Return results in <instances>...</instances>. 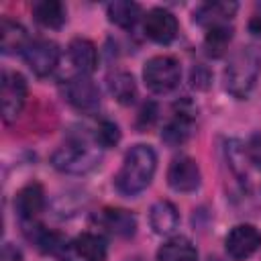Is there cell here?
Instances as JSON below:
<instances>
[{"label": "cell", "mask_w": 261, "mask_h": 261, "mask_svg": "<svg viewBox=\"0 0 261 261\" xmlns=\"http://www.w3.org/2000/svg\"><path fill=\"white\" fill-rule=\"evenodd\" d=\"M157 169V155L149 145H135L124 155V161L114 177V186L124 196H135L143 192Z\"/></svg>", "instance_id": "1"}, {"label": "cell", "mask_w": 261, "mask_h": 261, "mask_svg": "<svg viewBox=\"0 0 261 261\" xmlns=\"http://www.w3.org/2000/svg\"><path fill=\"white\" fill-rule=\"evenodd\" d=\"M261 73V53L257 47L247 45L237 49L224 69V88L234 98H247L255 88Z\"/></svg>", "instance_id": "2"}, {"label": "cell", "mask_w": 261, "mask_h": 261, "mask_svg": "<svg viewBox=\"0 0 261 261\" xmlns=\"http://www.w3.org/2000/svg\"><path fill=\"white\" fill-rule=\"evenodd\" d=\"M98 145L94 141L88 139H73L69 143H65L63 147H59L51 161L59 171L65 173H88L90 169H94L100 163V153L96 149Z\"/></svg>", "instance_id": "3"}, {"label": "cell", "mask_w": 261, "mask_h": 261, "mask_svg": "<svg viewBox=\"0 0 261 261\" xmlns=\"http://www.w3.org/2000/svg\"><path fill=\"white\" fill-rule=\"evenodd\" d=\"M179 77H181V67L177 59L169 55H155L143 67V80L147 88L155 94L171 92L179 84Z\"/></svg>", "instance_id": "4"}, {"label": "cell", "mask_w": 261, "mask_h": 261, "mask_svg": "<svg viewBox=\"0 0 261 261\" xmlns=\"http://www.w3.org/2000/svg\"><path fill=\"white\" fill-rule=\"evenodd\" d=\"M27 102V82L18 71H2L0 77V104H2V118L6 122L14 120Z\"/></svg>", "instance_id": "5"}, {"label": "cell", "mask_w": 261, "mask_h": 261, "mask_svg": "<svg viewBox=\"0 0 261 261\" xmlns=\"http://www.w3.org/2000/svg\"><path fill=\"white\" fill-rule=\"evenodd\" d=\"M63 98L80 112H94L100 106V90L90 75H73L63 86Z\"/></svg>", "instance_id": "6"}, {"label": "cell", "mask_w": 261, "mask_h": 261, "mask_svg": "<svg viewBox=\"0 0 261 261\" xmlns=\"http://www.w3.org/2000/svg\"><path fill=\"white\" fill-rule=\"evenodd\" d=\"M106 241L100 234L84 232L67 241L61 251V261H104Z\"/></svg>", "instance_id": "7"}, {"label": "cell", "mask_w": 261, "mask_h": 261, "mask_svg": "<svg viewBox=\"0 0 261 261\" xmlns=\"http://www.w3.org/2000/svg\"><path fill=\"white\" fill-rule=\"evenodd\" d=\"M226 253L234 261H243L259 251L261 247V230L253 224H237L224 239Z\"/></svg>", "instance_id": "8"}, {"label": "cell", "mask_w": 261, "mask_h": 261, "mask_svg": "<svg viewBox=\"0 0 261 261\" xmlns=\"http://www.w3.org/2000/svg\"><path fill=\"white\" fill-rule=\"evenodd\" d=\"M27 65L37 75H49L59 63V47L49 39H35L22 53Z\"/></svg>", "instance_id": "9"}, {"label": "cell", "mask_w": 261, "mask_h": 261, "mask_svg": "<svg viewBox=\"0 0 261 261\" xmlns=\"http://www.w3.org/2000/svg\"><path fill=\"white\" fill-rule=\"evenodd\" d=\"M167 184L171 190L188 194L194 192L200 186V167L198 163L188 157V155H179L171 161L169 169H167Z\"/></svg>", "instance_id": "10"}, {"label": "cell", "mask_w": 261, "mask_h": 261, "mask_svg": "<svg viewBox=\"0 0 261 261\" xmlns=\"http://www.w3.org/2000/svg\"><path fill=\"white\" fill-rule=\"evenodd\" d=\"M177 18L165 10V8H153L147 12L145 16V22H143V31L145 35L155 41V43H161V45H167L175 39L177 35Z\"/></svg>", "instance_id": "11"}, {"label": "cell", "mask_w": 261, "mask_h": 261, "mask_svg": "<svg viewBox=\"0 0 261 261\" xmlns=\"http://www.w3.org/2000/svg\"><path fill=\"white\" fill-rule=\"evenodd\" d=\"M14 208L24 222H33L45 208V190L39 184H29L20 188L14 198Z\"/></svg>", "instance_id": "12"}, {"label": "cell", "mask_w": 261, "mask_h": 261, "mask_svg": "<svg viewBox=\"0 0 261 261\" xmlns=\"http://www.w3.org/2000/svg\"><path fill=\"white\" fill-rule=\"evenodd\" d=\"M67 53H69V59H71V65L77 69V73L82 75H90L96 65H98V51H96V45L88 39H73L67 47Z\"/></svg>", "instance_id": "13"}, {"label": "cell", "mask_w": 261, "mask_h": 261, "mask_svg": "<svg viewBox=\"0 0 261 261\" xmlns=\"http://www.w3.org/2000/svg\"><path fill=\"white\" fill-rule=\"evenodd\" d=\"M98 222L116 237H130L137 230V218L122 208H104L98 214Z\"/></svg>", "instance_id": "14"}, {"label": "cell", "mask_w": 261, "mask_h": 261, "mask_svg": "<svg viewBox=\"0 0 261 261\" xmlns=\"http://www.w3.org/2000/svg\"><path fill=\"white\" fill-rule=\"evenodd\" d=\"M237 4L234 2H208L196 8L194 20L204 27H218V24H228V20L234 16Z\"/></svg>", "instance_id": "15"}, {"label": "cell", "mask_w": 261, "mask_h": 261, "mask_svg": "<svg viewBox=\"0 0 261 261\" xmlns=\"http://www.w3.org/2000/svg\"><path fill=\"white\" fill-rule=\"evenodd\" d=\"M149 224L157 234H171L179 224L177 208L169 200H159L149 210Z\"/></svg>", "instance_id": "16"}, {"label": "cell", "mask_w": 261, "mask_h": 261, "mask_svg": "<svg viewBox=\"0 0 261 261\" xmlns=\"http://www.w3.org/2000/svg\"><path fill=\"white\" fill-rule=\"evenodd\" d=\"M29 35L27 29L10 18H2L0 22V47L2 53L12 55V53H24V49L29 47Z\"/></svg>", "instance_id": "17"}, {"label": "cell", "mask_w": 261, "mask_h": 261, "mask_svg": "<svg viewBox=\"0 0 261 261\" xmlns=\"http://www.w3.org/2000/svg\"><path fill=\"white\" fill-rule=\"evenodd\" d=\"M192 120H194L192 112H186L184 108H179V112H175L173 118L161 130L163 143H167L169 147H177V145L186 143L192 135Z\"/></svg>", "instance_id": "18"}, {"label": "cell", "mask_w": 261, "mask_h": 261, "mask_svg": "<svg viewBox=\"0 0 261 261\" xmlns=\"http://www.w3.org/2000/svg\"><path fill=\"white\" fill-rule=\"evenodd\" d=\"M33 16L45 29H61L65 22V6L59 0H39L33 4Z\"/></svg>", "instance_id": "19"}, {"label": "cell", "mask_w": 261, "mask_h": 261, "mask_svg": "<svg viewBox=\"0 0 261 261\" xmlns=\"http://www.w3.org/2000/svg\"><path fill=\"white\" fill-rule=\"evenodd\" d=\"M157 261H198V251L186 237H173L159 247Z\"/></svg>", "instance_id": "20"}, {"label": "cell", "mask_w": 261, "mask_h": 261, "mask_svg": "<svg viewBox=\"0 0 261 261\" xmlns=\"http://www.w3.org/2000/svg\"><path fill=\"white\" fill-rule=\"evenodd\" d=\"M108 90L120 104H133L137 98V84L128 71H114L108 75Z\"/></svg>", "instance_id": "21"}, {"label": "cell", "mask_w": 261, "mask_h": 261, "mask_svg": "<svg viewBox=\"0 0 261 261\" xmlns=\"http://www.w3.org/2000/svg\"><path fill=\"white\" fill-rule=\"evenodd\" d=\"M108 18L110 22H114L120 29H130L135 27V22L141 16V6L137 2H128V0H116L108 4Z\"/></svg>", "instance_id": "22"}, {"label": "cell", "mask_w": 261, "mask_h": 261, "mask_svg": "<svg viewBox=\"0 0 261 261\" xmlns=\"http://www.w3.org/2000/svg\"><path fill=\"white\" fill-rule=\"evenodd\" d=\"M232 39V29L228 24H218V27H210L208 33H206V39H204V45H206V51L208 55L212 57H220L228 43Z\"/></svg>", "instance_id": "23"}, {"label": "cell", "mask_w": 261, "mask_h": 261, "mask_svg": "<svg viewBox=\"0 0 261 261\" xmlns=\"http://www.w3.org/2000/svg\"><path fill=\"white\" fill-rule=\"evenodd\" d=\"M92 141H96V145H98V147H104V149L114 147V145L120 141V130H118V126H116L114 122H110V120H100V122L96 124L94 133H92Z\"/></svg>", "instance_id": "24"}, {"label": "cell", "mask_w": 261, "mask_h": 261, "mask_svg": "<svg viewBox=\"0 0 261 261\" xmlns=\"http://www.w3.org/2000/svg\"><path fill=\"white\" fill-rule=\"evenodd\" d=\"M245 155H247V159H249L255 167H261V133H255V135L249 139V143H247V147H245Z\"/></svg>", "instance_id": "25"}, {"label": "cell", "mask_w": 261, "mask_h": 261, "mask_svg": "<svg viewBox=\"0 0 261 261\" xmlns=\"http://www.w3.org/2000/svg\"><path fill=\"white\" fill-rule=\"evenodd\" d=\"M155 120H157V106H155L153 102L143 104V108H141V112H139V118H137L139 128H149Z\"/></svg>", "instance_id": "26"}, {"label": "cell", "mask_w": 261, "mask_h": 261, "mask_svg": "<svg viewBox=\"0 0 261 261\" xmlns=\"http://www.w3.org/2000/svg\"><path fill=\"white\" fill-rule=\"evenodd\" d=\"M208 84H210V73L202 65L194 67V71H192V86L198 88V90H206Z\"/></svg>", "instance_id": "27"}, {"label": "cell", "mask_w": 261, "mask_h": 261, "mask_svg": "<svg viewBox=\"0 0 261 261\" xmlns=\"http://www.w3.org/2000/svg\"><path fill=\"white\" fill-rule=\"evenodd\" d=\"M2 261H20V253L14 247L6 245L4 251H2Z\"/></svg>", "instance_id": "28"}, {"label": "cell", "mask_w": 261, "mask_h": 261, "mask_svg": "<svg viewBox=\"0 0 261 261\" xmlns=\"http://www.w3.org/2000/svg\"><path fill=\"white\" fill-rule=\"evenodd\" d=\"M128 261H141V259H128Z\"/></svg>", "instance_id": "29"}]
</instances>
